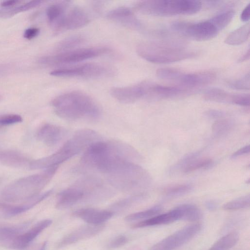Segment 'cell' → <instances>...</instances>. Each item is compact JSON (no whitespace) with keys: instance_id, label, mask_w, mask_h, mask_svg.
Returning <instances> with one entry per match:
<instances>
[{"instance_id":"1","label":"cell","mask_w":250,"mask_h":250,"mask_svg":"<svg viewBox=\"0 0 250 250\" xmlns=\"http://www.w3.org/2000/svg\"><path fill=\"white\" fill-rule=\"evenodd\" d=\"M51 104L56 115L70 121L95 120L99 118L101 112L94 99L78 91L61 94L55 98Z\"/></svg>"},{"instance_id":"2","label":"cell","mask_w":250,"mask_h":250,"mask_svg":"<svg viewBox=\"0 0 250 250\" xmlns=\"http://www.w3.org/2000/svg\"><path fill=\"white\" fill-rule=\"evenodd\" d=\"M136 152L120 142L96 141L85 149L81 158L84 166L104 174L116 161L124 157H134Z\"/></svg>"},{"instance_id":"3","label":"cell","mask_w":250,"mask_h":250,"mask_svg":"<svg viewBox=\"0 0 250 250\" xmlns=\"http://www.w3.org/2000/svg\"><path fill=\"white\" fill-rule=\"evenodd\" d=\"M58 167L46 169L40 173L19 179L12 182L1 192L2 198L9 203H24L41 193L55 174Z\"/></svg>"},{"instance_id":"4","label":"cell","mask_w":250,"mask_h":250,"mask_svg":"<svg viewBox=\"0 0 250 250\" xmlns=\"http://www.w3.org/2000/svg\"><path fill=\"white\" fill-rule=\"evenodd\" d=\"M99 138L97 133L91 129H83L77 131L54 153L31 161L29 168L40 169L58 167L60 164L78 154L91 143L97 141Z\"/></svg>"},{"instance_id":"5","label":"cell","mask_w":250,"mask_h":250,"mask_svg":"<svg viewBox=\"0 0 250 250\" xmlns=\"http://www.w3.org/2000/svg\"><path fill=\"white\" fill-rule=\"evenodd\" d=\"M104 175L112 186L124 191L146 188L150 182L147 172L130 159L117 162Z\"/></svg>"},{"instance_id":"6","label":"cell","mask_w":250,"mask_h":250,"mask_svg":"<svg viewBox=\"0 0 250 250\" xmlns=\"http://www.w3.org/2000/svg\"><path fill=\"white\" fill-rule=\"evenodd\" d=\"M137 54L147 62L169 63L193 58L197 53L184 46L171 43L144 42L136 47Z\"/></svg>"},{"instance_id":"7","label":"cell","mask_w":250,"mask_h":250,"mask_svg":"<svg viewBox=\"0 0 250 250\" xmlns=\"http://www.w3.org/2000/svg\"><path fill=\"white\" fill-rule=\"evenodd\" d=\"M134 7L144 15L169 17L194 14L200 11L202 3L192 0H147L138 1Z\"/></svg>"},{"instance_id":"8","label":"cell","mask_w":250,"mask_h":250,"mask_svg":"<svg viewBox=\"0 0 250 250\" xmlns=\"http://www.w3.org/2000/svg\"><path fill=\"white\" fill-rule=\"evenodd\" d=\"M110 51L108 48L105 47L75 49L42 57L39 59V62L49 66L71 64L103 55Z\"/></svg>"},{"instance_id":"9","label":"cell","mask_w":250,"mask_h":250,"mask_svg":"<svg viewBox=\"0 0 250 250\" xmlns=\"http://www.w3.org/2000/svg\"><path fill=\"white\" fill-rule=\"evenodd\" d=\"M173 30L185 37L197 41L212 39L219 31L208 20L196 23L176 21L171 23Z\"/></svg>"},{"instance_id":"10","label":"cell","mask_w":250,"mask_h":250,"mask_svg":"<svg viewBox=\"0 0 250 250\" xmlns=\"http://www.w3.org/2000/svg\"><path fill=\"white\" fill-rule=\"evenodd\" d=\"M89 16L83 10L77 6L70 8L69 5L51 26L54 32L59 33L84 26L89 23Z\"/></svg>"},{"instance_id":"11","label":"cell","mask_w":250,"mask_h":250,"mask_svg":"<svg viewBox=\"0 0 250 250\" xmlns=\"http://www.w3.org/2000/svg\"><path fill=\"white\" fill-rule=\"evenodd\" d=\"M109 70L105 66L94 63L54 70L50 75L57 77L98 78L105 76Z\"/></svg>"},{"instance_id":"12","label":"cell","mask_w":250,"mask_h":250,"mask_svg":"<svg viewBox=\"0 0 250 250\" xmlns=\"http://www.w3.org/2000/svg\"><path fill=\"white\" fill-rule=\"evenodd\" d=\"M201 229L200 224L186 226L154 245L149 250H174L194 237Z\"/></svg>"},{"instance_id":"13","label":"cell","mask_w":250,"mask_h":250,"mask_svg":"<svg viewBox=\"0 0 250 250\" xmlns=\"http://www.w3.org/2000/svg\"><path fill=\"white\" fill-rule=\"evenodd\" d=\"M149 82H143L130 86L114 87L110 90L112 97L124 104L134 103L147 97Z\"/></svg>"},{"instance_id":"14","label":"cell","mask_w":250,"mask_h":250,"mask_svg":"<svg viewBox=\"0 0 250 250\" xmlns=\"http://www.w3.org/2000/svg\"><path fill=\"white\" fill-rule=\"evenodd\" d=\"M49 190L34 197L33 199L20 204H10L0 202V218L7 219L21 214L47 198L52 193Z\"/></svg>"},{"instance_id":"15","label":"cell","mask_w":250,"mask_h":250,"mask_svg":"<svg viewBox=\"0 0 250 250\" xmlns=\"http://www.w3.org/2000/svg\"><path fill=\"white\" fill-rule=\"evenodd\" d=\"M104 225H90L81 226L62 238L57 244L58 249H62L81 240L93 237L103 230Z\"/></svg>"},{"instance_id":"16","label":"cell","mask_w":250,"mask_h":250,"mask_svg":"<svg viewBox=\"0 0 250 250\" xmlns=\"http://www.w3.org/2000/svg\"><path fill=\"white\" fill-rule=\"evenodd\" d=\"M216 75L212 71L193 73H182L177 83L179 86L191 90L193 88L206 85L214 81Z\"/></svg>"},{"instance_id":"17","label":"cell","mask_w":250,"mask_h":250,"mask_svg":"<svg viewBox=\"0 0 250 250\" xmlns=\"http://www.w3.org/2000/svg\"><path fill=\"white\" fill-rule=\"evenodd\" d=\"M114 214L111 210L98 209L91 208H81L73 211L72 215L88 225L99 226L109 220Z\"/></svg>"},{"instance_id":"18","label":"cell","mask_w":250,"mask_h":250,"mask_svg":"<svg viewBox=\"0 0 250 250\" xmlns=\"http://www.w3.org/2000/svg\"><path fill=\"white\" fill-rule=\"evenodd\" d=\"M67 130L61 126L46 123L42 125L37 131L39 140L48 146L57 145L66 136Z\"/></svg>"},{"instance_id":"19","label":"cell","mask_w":250,"mask_h":250,"mask_svg":"<svg viewBox=\"0 0 250 250\" xmlns=\"http://www.w3.org/2000/svg\"><path fill=\"white\" fill-rule=\"evenodd\" d=\"M108 19L128 28L138 30L142 24L133 11L127 7H121L109 11L106 14Z\"/></svg>"},{"instance_id":"20","label":"cell","mask_w":250,"mask_h":250,"mask_svg":"<svg viewBox=\"0 0 250 250\" xmlns=\"http://www.w3.org/2000/svg\"><path fill=\"white\" fill-rule=\"evenodd\" d=\"M85 197L83 188L77 183L76 185L62 190L58 194L56 208L58 209L69 208Z\"/></svg>"},{"instance_id":"21","label":"cell","mask_w":250,"mask_h":250,"mask_svg":"<svg viewBox=\"0 0 250 250\" xmlns=\"http://www.w3.org/2000/svg\"><path fill=\"white\" fill-rule=\"evenodd\" d=\"M183 213L180 206L165 213L156 215L146 220L140 221L132 225L134 229L167 224L183 220Z\"/></svg>"},{"instance_id":"22","label":"cell","mask_w":250,"mask_h":250,"mask_svg":"<svg viewBox=\"0 0 250 250\" xmlns=\"http://www.w3.org/2000/svg\"><path fill=\"white\" fill-rule=\"evenodd\" d=\"M190 89L181 86H168L149 82L148 98L165 99L178 97L188 93Z\"/></svg>"},{"instance_id":"23","label":"cell","mask_w":250,"mask_h":250,"mask_svg":"<svg viewBox=\"0 0 250 250\" xmlns=\"http://www.w3.org/2000/svg\"><path fill=\"white\" fill-rule=\"evenodd\" d=\"M52 223L50 219H44L21 234L14 242L12 249L22 250L27 247L31 243Z\"/></svg>"},{"instance_id":"24","label":"cell","mask_w":250,"mask_h":250,"mask_svg":"<svg viewBox=\"0 0 250 250\" xmlns=\"http://www.w3.org/2000/svg\"><path fill=\"white\" fill-rule=\"evenodd\" d=\"M29 225L26 222L18 225L0 227V246L12 249L18 237L24 232Z\"/></svg>"},{"instance_id":"25","label":"cell","mask_w":250,"mask_h":250,"mask_svg":"<svg viewBox=\"0 0 250 250\" xmlns=\"http://www.w3.org/2000/svg\"><path fill=\"white\" fill-rule=\"evenodd\" d=\"M27 157L14 150H0V164L15 168L29 167L31 162Z\"/></svg>"},{"instance_id":"26","label":"cell","mask_w":250,"mask_h":250,"mask_svg":"<svg viewBox=\"0 0 250 250\" xmlns=\"http://www.w3.org/2000/svg\"><path fill=\"white\" fill-rule=\"evenodd\" d=\"M235 94L228 93L217 87H211L206 90L203 94L205 100L222 103L233 104Z\"/></svg>"},{"instance_id":"27","label":"cell","mask_w":250,"mask_h":250,"mask_svg":"<svg viewBox=\"0 0 250 250\" xmlns=\"http://www.w3.org/2000/svg\"><path fill=\"white\" fill-rule=\"evenodd\" d=\"M250 23L248 22L231 32L226 38L225 43L239 45L245 42L250 36Z\"/></svg>"},{"instance_id":"28","label":"cell","mask_w":250,"mask_h":250,"mask_svg":"<svg viewBox=\"0 0 250 250\" xmlns=\"http://www.w3.org/2000/svg\"><path fill=\"white\" fill-rule=\"evenodd\" d=\"M196 154H194L184 165L182 170L184 173H188L201 169H208L213 164V161L210 158L195 159Z\"/></svg>"},{"instance_id":"29","label":"cell","mask_w":250,"mask_h":250,"mask_svg":"<svg viewBox=\"0 0 250 250\" xmlns=\"http://www.w3.org/2000/svg\"><path fill=\"white\" fill-rule=\"evenodd\" d=\"M238 240L237 233H229L219 239L208 250H228L235 246Z\"/></svg>"},{"instance_id":"30","label":"cell","mask_w":250,"mask_h":250,"mask_svg":"<svg viewBox=\"0 0 250 250\" xmlns=\"http://www.w3.org/2000/svg\"><path fill=\"white\" fill-rule=\"evenodd\" d=\"M69 5V1H64L53 4L48 7L46 14L49 24L51 25L57 20Z\"/></svg>"},{"instance_id":"31","label":"cell","mask_w":250,"mask_h":250,"mask_svg":"<svg viewBox=\"0 0 250 250\" xmlns=\"http://www.w3.org/2000/svg\"><path fill=\"white\" fill-rule=\"evenodd\" d=\"M162 208L160 206H156L142 211L130 214L126 216L125 219L126 222L146 220L159 214Z\"/></svg>"},{"instance_id":"32","label":"cell","mask_w":250,"mask_h":250,"mask_svg":"<svg viewBox=\"0 0 250 250\" xmlns=\"http://www.w3.org/2000/svg\"><path fill=\"white\" fill-rule=\"evenodd\" d=\"M234 16V12L232 10L220 13L209 20L216 27L217 30L221 31L231 22Z\"/></svg>"},{"instance_id":"33","label":"cell","mask_w":250,"mask_h":250,"mask_svg":"<svg viewBox=\"0 0 250 250\" xmlns=\"http://www.w3.org/2000/svg\"><path fill=\"white\" fill-rule=\"evenodd\" d=\"M42 2V0H32L19 6L14 7H9L2 10L1 15L4 18L13 16L19 13L26 11L38 6Z\"/></svg>"},{"instance_id":"34","label":"cell","mask_w":250,"mask_h":250,"mask_svg":"<svg viewBox=\"0 0 250 250\" xmlns=\"http://www.w3.org/2000/svg\"><path fill=\"white\" fill-rule=\"evenodd\" d=\"M84 38L81 35H73L68 37L62 40L58 43L57 49L59 51L64 52L75 49L83 43Z\"/></svg>"},{"instance_id":"35","label":"cell","mask_w":250,"mask_h":250,"mask_svg":"<svg viewBox=\"0 0 250 250\" xmlns=\"http://www.w3.org/2000/svg\"><path fill=\"white\" fill-rule=\"evenodd\" d=\"M180 206L183 212V220L194 222L202 218V212L196 206L192 204H183L180 205Z\"/></svg>"},{"instance_id":"36","label":"cell","mask_w":250,"mask_h":250,"mask_svg":"<svg viewBox=\"0 0 250 250\" xmlns=\"http://www.w3.org/2000/svg\"><path fill=\"white\" fill-rule=\"evenodd\" d=\"M249 206L250 195H246L226 203L222 208L227 210H235L246 208Z\"/></svg>"},{"instance_id":"37","label":"cell","mask_w":250,"mask_h":250,"mask_svg":"<svg viewBox=\"0 0 250 250\" xmlns=\"http://www.w3.org/2000/svg\"><path fill=\"white\" fill-rule=\"evenodd\" d=\"M183 71L172 68H161L157 70V77L162 80L177 82Z\"/></svg>"},{"instance_id":"38","label":"cell","mask_w":250,"mask_h":250,"mask_svg":"<svg viewBox=\"0 0 250 250\" xmlns=\"http://www.w3.org/2000/svg\"><path fill=\"white\" fill-rule=\"evenodd\" d=\"M192 189L189 185H178L167 187L164 190V193L169 197H176L190 192Z\"/></svg>"},{"instance_id":"39","label":"cell","mask_w":250,"mask_h":250,"mask_svg":"<svg viewBox=\"0 0 250 250\" xmlns=\"http://www.w3.org/2000/svg\"><path fill=\"white\" fill-rule=\"evenodd\" d=\"M250 83V73H248L239 79L228 81L227 83L229 87L234 89L249 90Z\"/></svg>"},{"instance_id":"40","label":"cell","mask_w":250,"mask_h":250,"mask_svg":"<svg viewBox=\"0 0 250 250\" xmlns=\"http://www.w3.org/2000/svg\"><path fill=\"white\" fill-rule=\"evenodd\" d=\"M143 197V194H138L130 197L125 198L116 202L113 205L112 208L114 210H117L124 209L129 208V207L140 200Z\"/></svg>"},{"instance_id":"41","label":"cell","mask_w":250,"mask_h":250,"mask_svg":"<svg viewBox=\"0 0 250 250\" xmlns=\"http://www.w3.org/2000/svg\"><path fill=\"white\" fill-rule=\"evenodd\" d=\"M232 125V123L228 120H219L213 124L212 131L216 135H222L229 131Z\"/></svg>"},{"instance_id":"42","label":"cell","mask_w":250,"mask_h":250,"mask_svg":"<svg viewBox=\"0 0 250 250\" xmlns=\"http://www.w3.org/2000/svg\"><path fill=\"white\" fill-rule=\"evenodd\" d=\"M22 118L18 114H7L0 116V125H6L21 123Z\"/></svg>"},{"instance_id":"43","label":"cell","mask_w":250,"mask_h":250,"mask_svg":"<svg viewBox=\"0 0 250 250\" xmlns=\"http://www.w3.org/2000/svg\"><path fill=\"white\" fill-rule=\"evenodd\" d=\"M128 238L125 235H120L113 238L107 244L106 247L108 250H114L124 246L127 243Z\"/></svg>"},{"instance_id":"44","label":"cell","mask_w":250,"mask_h":250,"mask_svg":"<svg viewBox=\"0 0 250 250\" xmlns=\"http://www.w3.org/2000/svg\"><path fill=\"white\" fill-rule=\"evenodd\" d=\"M233 104L243 106L250 105L249 94H235Z\"/></svg>"},{"instance_id":"45","label":"cell","mask_w":250,"mask_h":250,"mask_svg":"<svg viewBox=\"0 0 250 250\" xmlns=\"http://www.w3.org/2000/svg\"><path fill=\"white\" fill-rule=\"evenodd\" d=\"M40 32V29L37 27H30L26 29L23 33V37L27 40H31L37 37Z\"/></svg>"},{"instance_id":"46","label":"cell","mask_w":250,"mask_h":250,"mask_svg":"<svg viewBox=\"0 0 250 250\" xmlns=\"http://www.w3.org/2000/svg\"><path fill=\"white\" fill-rule=\"evenodd\" d=\"M205 115L211 118H219L224 117L225 113L220 110H209L206 112Z\"/></svg>"},{"instance_id":"47","label":"cell","mask_w":250,"mask_h":250,"mask_svg":"<svg viewBox=\"0 0 250 250\" xmlns=\"http://www.w3.org/2000/svg\"><path fill=\"white\" fill-rule=\"evenodd\" d=\"M249 152H250V145H247V146H246L239 149L236 151H235L234 153H233L231 155V157L236 158V157H239L241 155L248 154V153H249Z\"/></svg>"},{"instance_id":"48","label":"cell","mask_w":250,"mask_h":250,"mask_svg":"<svg viewBox=\"0 0 250 250\" xmlns=\"http://www.w3.org/2000/svg\"><path fill=\"white\" fill-rule=\"evenodd\" d=\"M240 19L243 22H247L250 19V4L243 9L240 15Z\"/></svg>"},{"instance_id":"49","label":"cell","mask_w":250,"mask_h":250,"mask_svg":"<svg viewBox=\"0 0 250 250\" xmlns=\"http://www.w3.org/2000/svg\"><path fill=\"white\" fill-rule=\"evenodd\" d=\"M19 2H20V1L17 0H6L1 2V5L3 7L9 8L11 6L16 5Z\"/></svg>"},{"instance_id":"50","label":"cell","mask_w":250,"mask_h":250,"mask_svg":"<svg viewBox=\"0 0 250 250\" xmlns=\"http://www.w3.org/2000/svg\"><path fill=\"white\" fill-rule=\"evenodd\" d=\"M250 56V48H249L248 50L243 55V56H242L238 59L237 62L238 63H241L245 61H247V60H249Z\"/></svg>"},{"instance_id":"51","label":"cell","mask_w":250,"mask_h":250,"mask_svg":"<svg viewBox=\"0 0 250 250\" xmlns=\"http://www.w3.org/2000/svg\"><path fill=\"white\" fill-rule=\"evenodd\" d=\"M10 68V66L7 64L0 65V77L7 73Z\"/></svg>"},{"instance_id":"52","label":"cell","mask_w":250,"mask_h":250,"mask_svg":"<svg viewBox=\"0 0 250 250\" xmlns=\"http://www.w3.org/2000/svg\"><path fill=\"white\" fill-rule=\"evenodd\" d=\"M206 207L208 209L213 210L216 208L217 205L215 202L210 201L207 202Z\"/></svg>"},{"instance_id":"53","label":"cell","mask_w":250,"mask_h":250,"mask_svg":"<svg viewBox=\"0 0 250 250\" xmlns=\"http://www.w3.org/2000/svg\"><path fill=\"white\" fill-rule=\"evenodd\" d=\"M47 246V242H44L40 246V247L37 250H46Z\"/></svg>"},{"instance_id":"54","label":"cell","mask_w":250,"mask_h":250,"mask_svg":"<svg viewBox=\"0 0 250 250\" xmlns=\"http://www.w3.org/2000/svg\"><path fill=\"white\" fill-rule=\"evenodd\" d=\"M1 96L0 95V101L1 100Z\"/></svg>"}]
</instances>
